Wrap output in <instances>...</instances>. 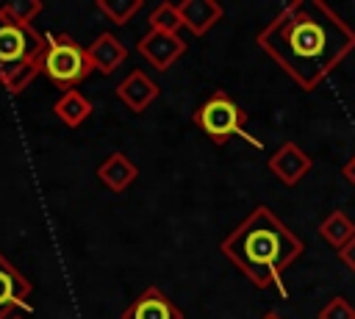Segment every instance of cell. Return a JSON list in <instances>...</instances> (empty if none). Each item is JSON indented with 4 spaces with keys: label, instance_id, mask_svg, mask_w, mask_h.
Instances as JSON below:
<instances>
[{
    "label": "cell",
    "instance_id": "cell-21",
    "mask_svg": "<svg viewBox=\"0 0 355 319\" xmlns=\"http://www.w3.org/2000/svg\"><path fill=\"white\" fill-rule=\"evenodd\" d=\"M338 261H341V264L355 275V239H352V241H347V244L338 250Z\"/></svg>",
    "mask_w": 355,
    "mask_h": 319
},
{
    "label": "cell",
    "instance_id": "cell-10",
    "mask_svg": "<svg viewBox=\"0 0 355 319\" xmlns=\"http://www.w3.org/2000/svg\"><path fill=\"white\" fill-rule=\"evenodd\" d=\"M158 92H161L158 83H155L144 69H133V72H128V78L116 86V100H119L128 111L141 114V111H147V108L155 103Z\"/></svg>",
    "mask_w": 355,
    "mask_h": 319
},
{
    "label": "cell",
    "instance_id": "cell-11",
    "mask_svg": "<svg viewBox=\"0 0 355 319\" xmlns=\"http://www.w3.org/2000/svg\"><path fill=\"white\" fill-rule=\"evenodd\" d=\"M44 50H47V44H44L42 50L25 55L22 61L3 64V67H0V83H3V89H6L8 94H22V92L36 80V75H42V67H44Z\"/></svg>",
    "mask_w": 355,
    "mask_h": 319
},
{
    "label": "cell",
    "instance_id": "cell-1",
    "mask_svg": "<svg viewBox=\"0 0 355 319\" xmlns=\"http://www.w3.org/2000/svg\"><path fill=\"white\" fill-rule=\"evenodd\" d=\"M258 47L305 92H313L352 50L355 31L322 0H294L258 31Z\"/></svg>",
    "mask_w": 355,
    "mask_h": 319
},
{
    "label": "cell",
    "instance_id": "cell-23",
    "mask_svg": "<svg viewBox=\"0 0 355 319\" xmlns=\"http://www.w3.org/2000/svg\"><path fill=\"white\" fill-rule=\"evenodd\" d=\"M263 319H280V316H277V313H266Z\"/></svg>",
    "mask_w": 355,
    "mask_h": 319
},
{
    "label": "cell",
    "instance_id": "cell-22",
    "mask_svg": "<svg viewBox=\"0 0 355 319\" xmlns=\"http://www.w3.org/2000/svg\"><path fill=\"white\" fill-rule=\"evenodd\" d=\"M341 175H344V178H347V180L355 186V155H352V158H349V161L341 166Z\"/></svg>",
    "mask_w": 355,
    "mask_h": 319
},
{
    "label": "cell",
    "instance_id": "cell-8",
    "mask_svg": "<svg viewBox=\"0 0 355 319\" xmlns=\"http://www.w3.org/2000/svg\"><path fill=\"white\" fill-rule=\"evenodd\" d=\"M44 44H47V39L42 33H36L33 28H19V25L0 19V67L22 61L25 55L42 50Z\"/></svg>",
    "mask_w": 355,
    "mask_h": 319
},
{
    "label": "cell",
    "instance_id": "cell-2",
    "mask_svg": "<svg viewBox=\"0 0 355 319\" xmlns=\"http://www.w3.org/2000/svg\"><path fill=\"white\" fill-rule=\"evenodd\" d=\"M219 250L258 288L277 286L280 294H286L283 275L302 255L305 244L280 222V216L272 214V208L258 205L230 236H225Z\"/></svg>",
    "mask_w": 355,
    "mask_h": 319
},
{
    "label": "cell",
    "instance_id": "cell-14",
    "mask_svg": "<svg viewBox=\"0 0 355 319\" xmlns=\"http://www.w3.org/2000/svg\"><path fill=\"white\" fill-rule=\"evenodd\" d=\"M97 178L103 186H108L111 191H125L133 186V180L139 178V166L125 155V153H111L100 161L97 166Z\"/></svg>",
    "mask_w": 355,
    "mask_h": 319
},
{
    "label": "cell",
    "instance_id": "cell-4",
    "mask_svg": "<svg viewBox=\"0 0 355 319\" xmlns=\"http://www.w3.org/2000/svg\"><path fill=\"white\" fill-rule=\"evenodd\" d=\"M47 50H44V67L42 72L55 83L58 89L69 92L78 83H83L94 69L86 55V47H80L72 36L67 33H47Z\"/></svg>",
    "mask_w": 355,
    "mask_h": 319
},
{
    "label": "cell",
    "instance_id": "cell-7",
    "mask_svg": "<svg viewBox=\"0 0 355 319\" xmlns=\"http://www.w3.org/2000/svg\"><path fill=\"white\" fill-rule=\"evenodd\" d=\"M31 291L28 277L0 252V319H11L14 311L28 308Z\"/></svg>",
    "mask_w": 355,
    "mask_h": 319
},
{
    "label": "cell",
    "instance_id": "cell-15",
    "mask_svg": "<svg viewBox=\"0 0 355 319\" xmlns=\"http://www.w3.org/2000/svg\"><path fill=\"white\" fill-rule=\"evenodd\" d=\"M53 111L67 128H78L92 117L94 108H92L89 97H83L78 89H69V92H61V97L53 103Z\"/></svg>",
    "mask_w": 355,
    "mask_h": 319
},
{
    "label": "cell",
    "instance_id": "cell-20",
    "mask_svg": "<svg viewBox=\"0 0 355 319\" xmlns=\"http://www.w3.org/2000/svg\"><path fill=\"white\" fill-rule=\"evenodd\" d=\"M316 319H355V305L344 297H330Z\"/></svg>",
    "mask_w": 355,
    "mask_h": 319
},
{
    "label": "cell",
    "instance_id": "cell-16",
    "mask_svg": "<svg viewBox=\"0 0 355 319\" xmlns=\"http://www.w3.org/2000/svg\"><path fill=\"white\" fill-rule=\"evenodd\" d=\"M319 236L338 252L347 241L355 239V222H352L344 211H330V214L322 219V225H319Z\"/></svg>",
    "mask_w": 355,
    "mask_h": 319
},
{
    "label": "cell",
    "instance_id": "cell-6",
    "mask_svg": "<svg viewBox=\"0 0 355 319\" xmlns=\"http://www.w3.org/2000/svg\"><path fill=\"white\" fill-rule=\"evenodd\" d=\"M269 172L283 183V186H297L313 166V158L297 144V141H283L266 161Z\"/></svg>",
    "mask_w": 355,
    "mask_h": 319
},
{
    "label": "cell",
    "instance_id": "cell-3",
    "mask_svg": "<svg viewBox=\"0 0 355 319\" xmlns=\"http://www.w3.org/2000/svg\"><path fill=\"white\" fill-rule=\"evenodd\" d=\"M194 125L214 141V144H225L227 139H233V136H241L244 141H250V144H255V147H261V141L255 139V136H250V133H244V125H247V111L227 94V92H214L197 111H194Z\"/></svg>",
    "mask_w": 355,
    "mask_h": 319
},
{
    "label": "cell",
    "instance_id": "cell-13",
    "mask_svg": "<svg viewBox=\"0 0 355 319\" xmlns=\"http://www.w3.org/2000/svg\"><path fill=\"white\" fill-rule=\"evenodd\" d=\"M86 55L92 61V69H97L100 75H114L122 67V61L128 58V47L114 33H100L86 47Z\"/></svg>",
    "mask_w": 355,
    "mask_h": 319
},
{
    "label": "cell",
    "instance_id": "cell-17",
    "mask_svg": "<svg viewBox=\"0 0 355 319\" xmlns=\"http://www.w3.org/2000/svg\"><path fill=\"white\" fill-rule=\"evenodd\" d=\"M42 0H6L0 3V19L19 28H33V19L42 14Z\"/></svg>",
    "mask_w": 355,
    "mask_h": 319
},
{
    "label": "cell",
    "instance_id": "cell-24",
    "mask_svg": "<svg viewBox=\"0 0 355 319\" xmlns=\"http://www.w3.org/2000/svg\"><path fill=\"white\" fill-rule=\"evenodd\" d=\"M11 319H22V316H11Z\"/></svg>",
    "mask_w": 355,
    "mask_h": 319
},
{
    "label": "cell",
    "instance_id": "cell-9",
    "mask_svg": "<svg viewBox=\"0 0 355 319\" xmlns=\"http://www.w3.org/2000/svg\"><path fill=\"white\" fill-rule=\"evenodd\" d=\"M122 319H183V311L158 286H147L122 311Z\"/></svg>",
    "mask_w": 355,
    "mask_h": 319
},
{
    "label": "cell",
    "instance_id": "cell-18",
    "mask_svg": "<svg viewBox=\"0 0 355 319\" xmlns=\"http://www.w3.org/2000/svg\"><path fill=\"white\" fill-rule=\"evenodd\" d=\"M147 22H150V31H164V33H178V31L183 28L178 3H166V0L158 3V6L150 11Z\"/></svg>",
    "mask_w": 355,
    "mask_h": 319
},
{
    "label": "cell",
    "instance_id": "cell-12",
    "mask_svg": "<svg viewBox=\"0 0 355 319\" xmlns=\"http://www.w3.org/2000/svg\"><path fill=\"white\" fill-rule=\"evenodd\" d=\"M178 11L183 19V28L191 36H205L225 17V8L216 0H180Z\"/></svg>",
    "mask_w": 355,
    "mask_h": 319
},
{
    "label": "cell",
    "instance_id": "cell-5",
    "mask_svg": "<svg viewBox=\"0 0 355 319\" xmlns=\"http://www.w3.org/2000/svg\"><path fill=\"white\" fill-rule=\"evenodd\" d=\"M136 53L158 72H166L183 53H186V42L178 33H164V31H147L139 44Z\"/></svg>",
    "mask_w": 355,
    "mask_h": 319
},
{
    "label": "cell",
    "instance_id": "cell-19",
    "mask_svg": "<svg viewBox=\"0 0 355 319\" xmlns=\"http://www.w3.org/2000/svg\"><path fill=\"white\" fill-rule=\"evenodd\" d=\"M94 8L105 14L114 25H125L133 19V14L141 8V0H97Z\"/></svg>",
    "mask_w": 355,
    "mask_h": 319
}]
</instances>
